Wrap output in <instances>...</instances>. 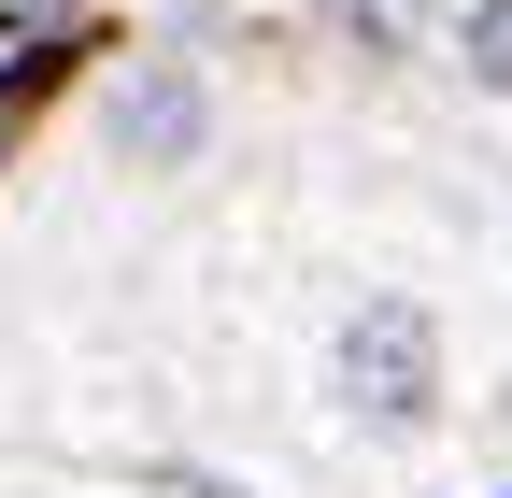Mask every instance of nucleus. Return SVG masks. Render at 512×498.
I'll use <instances>...</instances> for the list:
<instances>
[{
  "mask_svg": "<svg viewBox=\"0 0 512 498\" xmlns=\"http://www.w3.org/2000/svg\"><path fill=\"white\" fill-rule=\"evenodd\" d=\"M57 57H72V43H29V57H0V143H15V114L57 86Z\"/></svg>",
  "mask_w": 512,
  "mask_h": 498,
  "instance_id": "3",
  "label": "nucleus"
},
{
  "mask_svg": "<svg viewBox=\"0 0 512 498\" xmlns=\"http://www.w3.org/2000/svg\"><path fill=\"white\" fill-rule=\"evenodd\" d=\"M0 29H72V0H0Z\"/></svg>",
  "mask_w": 512,
  "mask_h": 498,
  "instance_id": "6",
  "label": "nucleus"
},
{
  "mask_svg": "<svg viewBox=\"0 0 512 498\" xmlns=\"http://www.w3.org/2000/svg\"><path fill=\"white\" fill-rule=\"evenodd\" d=\"M114 129H128V157H185V143H200V86H185V72L128 86V114H114Z\"/></svg>",
  "mask_w": 512,
  "mask_h": 498,
  "instance_id": "2",
  "label": "nucleus"
},
{
  "mask_svg": "<svg viewBox=\"0 0 512 498\" xmlns=\"http://www.w3.org/2000/svg\"><path fill=\"white\" fill-rule=\"evenodd\" d=\"M427 370H441V356H427V314H413V299H370V314L342 328V399L384 413V427L427 413Z\"/></svg>",
  "mask_w": 512,
  "mask_h": 498,
  "instance_id": "1",
  "label": "nucleus"
},
{
  "mask_svg": "<svg viewBox=\"0 0 512 498\" xmlns=\"http://www.w3.org/2000/svg\"><path fill=\"white\" fill-rule=\"evenodd\" d=\"M328 15H342V29H413L427 0H328Z\"/></svg>",
  "mask_w": 512,
  "mask_h": 498,
  "instance_id": "5",
  "label": "nucleus"
},
{
  "mask_svg": "<svg viewBox=\"0 0 512 498\" xmlns=\"http://www.w3.org/2000/svg\"><path fill=\"white\" fill-rule=\"evenodd\" d=\"M470 57H484L498 86H512V0H484V15H470Z\"/></svg>",
  "mask_w": 512,
  "mask_h": 498,
  "instance_id": "4",
  "label": "nucleus"
}]
</instances>
